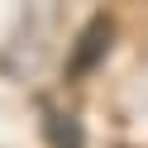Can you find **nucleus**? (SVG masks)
Listing matches in <instances>:
<instances>
[{
	"label": "nucleus",
	"instance_id": "nucleus-1",
	"mask_svg": "<svg viewBox=\"0 0 148 148\" xmlns=\"http://www.w3.org/2000/svg\"><path fill=\"white\" fill-rule=\"evenodd\" d=\"M58 19H62V0H29L24 5V29L10 43V58L19 62L14 77H34L38 72V62L48 58L53 38H58Z\"/></svg>",
	"mask_w": 148,
	"mask_h": 148
},
{
	"label": "nucleus",
	"instance_id": "nucleus-2",
	"mask_svg": "<svg viewBox=\"0 0 148 148\" xmlns=\"http://www.w3.org/2000/svg\"><path fill=\"white\" fill-rule=\"evenodd\" d=\"M110 48H115V14H91V24L77 34V43H72V58H67V81H81L91 77V72L100 67V62L110 58Z\"/></svg>",
	"mask_w": 148,
	"mask_h": 148
},
{
	"label": "nucleus",
	"instance_id": "nucleus-3",
	"mask_svg": "<svg viewBox=\"0 0 148 148\" xmlns=\"http://www.w3.org/2000/svg\"><path fill=\"white\" fill-rule=\"evenodd\" d=\"M43 138H48L53 148H81L86 138H81V124L72 115H62V110H43Z\"/></svg>",
	"mask_w": 148,
	"mask_h": 148
}]
</instances>
